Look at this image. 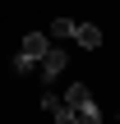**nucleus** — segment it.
Here are the masks:
<instances>
[{"instance_id":"1","label":"nucleus","mask_w":120,"mask_h":124,"mask_svg":"<svg viewBox=\"0 0 120 124\" xmlns=\"http://www.w3.org/2000/svg\"><path fill=\"white\" fill-rule=\"evenodd\" d=\"M65 106L74 110V120H79V124H102V110H97V101H92L88 83H74V87L65 92Z\"/></svg>"},{"instance_id":"2","label":"nucleus","mask_w":120,"mask_h":124,"mask_svg":"<svg viewBox=\"0 0 120 124\" xmlns=\"http://www.w3.org/2000/svg\"><path fill=\"white\" fill-rule=\"evenodd\" d=\"M46 46H51V37H46V32H28V37H23V51L14 55V64H18V74H32V69L42 64V55H46Z\"/></svg>"},{"instance_id":"3","label":"nucleus","mask_w":120,"mask_h":124,"mask_svg":"<svg viewBox=\"0 0 120 124\" xmlns=\"http://www.w3.org/2000/svg\"><path fill=\"white\" fill-rule=\"evenodd\" d=\"M65 64H69V55H65L60 46H46V55H42V64H37V74L51 83V78H60V69H65Z\"/></svg>"},{"instance_id":"4","label":"nucleus","mask_w":120,"mask_h":124,"mask_svg":"<svg viewBox=\"0 0 120 124\" xmlns=\"http://www.w3.org/2000/svg\"><path fill=\"white\" fill-rule=\"evenodd\" d=\"M74 41L88 46V51H97V46H102V28H92V23H74Z\"/></svg>"},{"instance_id":"5","label":"nucleus","mask_w":120,"mask_h":124,"mask_svg":"<svg viewBox=\"0 0 120 124\" xmlns=\"http://www.w3.org/2000/svg\"><path fill=\"white\" fill-rule=\"evenodd\" d=\"M51 37H74V18H55L51 23Z\"/></svg>"},{"instance_id":"6","label":"nucleus","mask_w":120,"mask_h":124,"mask_svg":"<svg viewBox=\"0 0 120 124\" xmlns=\"http://www.w3.org/2000/svg\"><path fill=\"white\" fill-rule=\"evenodd\" d=\"M51 115H55V124H79V120H74V110H69V106H65V101H60V106H55V110H51Z\"/></svg>"}]
</instances>
